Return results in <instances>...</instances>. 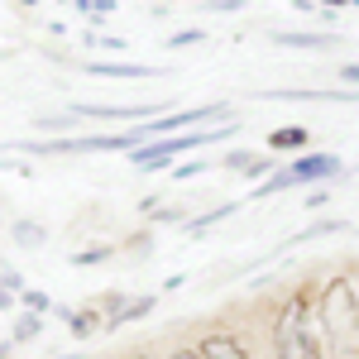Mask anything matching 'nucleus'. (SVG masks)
<instances>
[{
  "label": "nucleus",
  "instance_id": "nucleus-6",
  "mask_svg": "<svg viewBox=\"0 0 359 359\" xmlns=\"http://www.w3.org/2000/svg\"><path fill=\"white\" fill-rule=\"evenodd\" d=\"M196 355L201 359H249L245 355V345H240V340H235V335H206V340H201V345H196Z\"/></svg>",
  "mask_w": 359,
  "mask_h": 359
},
{
  "label": "nucleus",
  "instance_id": "nucleus-2",
  "mask_svg": "<svg viewBox=\"0 0 359 359\" xmlns=\"http://www.w3.org/2000/svg\"><path fill=\"white\" fill-rule=\"evenodd\" d=\"M273 359H326V355H321V340H316L311 326H306V292L287 297V306L278 311Z\"/></svg>",
  "mask_w": 359,
  "mask_h": 359
},
{
  "label": "nucleus",
  "instance_id": "nucleus-19",
  "mask_svg": "<svg viewBox=\"0 0 359 359\" xmlns=\"http://www.w3.org/2000/svg\"><path fill=\"white\" fill-rule=\"evenodd\" d=\"M187 43H201V29H187V34H172L168 48H187Z\"/></svg>",
  "mask_w": 359,
  "mask_h": 359
},
{
  "label": "nucleus",
  "instance_id": "nucleus-24",
  "mask_svg": "<svg viewBox=\"0 0 359 359\" xmlns=\"http://www.w3.org/2000/svg\"><path fill=\"white\" fill-rule=\"evenodd\" d=\"M172 359H201V355H196V350H177Z\"/></svg>",
  "mask_w": 359,
  "mask_h": 359
},
{
  "label": "nucleus",
  "instance_id": "nucleus-8",
  "mask_svg": "<svg viewBox=\"0 0 359 359\" xmlns=\"http://www.w3.org/2000/svg\"><path fill=\"white\" fill-rule=\"evenodd\" d=\"M149 311H154V297H135V302H120V306L111 311V321H106V326H111V331H120V326H130V321L149 316Z\"/></svg>",
  "mask_w": 359,
  "mask_h": 359
},
{
  "label": "nucleus",
  "instance_id": "nucleus-13",
  "mask_svg": "<svg viewBox=\"0 0 359 359\" xmlns=\"http://www.w3.org/2000/svg\"><path fill=\"white\" fill-rule=\"evenodd\" d=\"M67 331H72L77 340H82V335H91V331H96V316H91V311H67Z\"/></svg>",
  "mask_w": 359,
  "mask_h": 359
},
{
  "label": "nucleus",
  "instance_id": "nucleus-10",
  "mask_svg": "<svg viewBox=\"0 0 359 359\" xmlns=\"http://www.w3.org/2000/svg\"><path fill=\"white\" fill-rule=\"evenodd\" d=\"M306 135L311 130H302V125H283L269 135V149H306Z\"/></svg>",
  "mask_w": 359,
  "mask_h": 359
},
{
  "label": "nucleus",
  "instance_id": "nucleus-23",
  "mask_svg": "<svg viewBox=\"0 0 359 359\" xmlns=\"http://www.w3.org/2000/svg\"><path fill=\"white\" fill-rule=\"evenodd\" d=\"M345 82H359V62H350V67H345Z\"/></svg>",
  "mask_w": 359,
  "mask_h": 359
},
{
  "label": "nucleus",
  "instance_id": "nucleus-18",
  "mask_svg": "<svg viewBox=\"0 0 359 359\" xmlns=\"http://www.w3.org/2000/svg\"><path fill=\"white\" fill-rule=\"evenodd\" d=\"M249 163H254V154H245V149H235V154H225V168H235V172H245Z\"/></svg>",
  "mask_w": 359,
  "mask_h": 359
},
{
  "label": "nucleus",
  "instance_id": "nucleus-1",
  "mask_svg": "<svg viewBox=\"0 0 359 359\" xmlns=\"http://www.w3.org/2000/svg\"><path fill=\"white\" fill-rule=\"evenodd\" d=\"M321 340L326 359H359V292L350 278H331L321 287Z\"/></svg>",
  "mask_w": 359,
  "mask_h": 359
},
{
  "label": "nucleus",
  "instance_id": "nucleus-21",
  "mask_svg": "<svg viewBox=\"0 0 359 359\" xmlns=\"http://www.w3.org/2000/svg\"><path fill=\"white\" fill-rule=\"evenodd\" d=\"M0 283H5V292H20V287H25V283H20V273H15V269H0Z\"/></svg>",
  "mask_w": 359,
  "mask_h": 359
},
{
  "label": "nucleus",
  "instance_id": "nucleus-22",
  "mask_svg": "<svg viewBox=\"0 0 359 359\" xmlns=\"http://www.w3.org/2000/svg\"><path fill=\"white\" fill-rule=\"evenodd\" d=\"M211 5H216V10H240L245 0H211Z\"/></svg>",
  "mask_w": 359,
  "mask_h": 359
},
{
  "label": "nucleus",
  "instance_id": "nucleus-25",
  "mask_svg": "<svg viewBox=\"0 0 359 359\" xmlns=\"http://www.w3.org/2000/svg\"><path fill=\"white\" fill-rule=\"evenodd\" d=\"M0 306H10V292H5V287H0Z\"/></svg>",
  "mask_w": 359,
  "mask_h": 359
},
{
  "label": "nucleus",
  "instance_id": "nucleus-11",
  "mask_svg": "<svg viewBox=\"0 0 359 359\" xmlns=\"http://www.w3.org/2000/svg\"><path fill=\"white\" fill-rule=\"evenodd\" d=\"M15 240H20L25 249H39L43 240H48V230H43V225H34V221H20V225H15Z\"/></svg>",
  "mask_w": 359,
  "mask_h": 359
},
{
  "label": "nucleus",
  "instance_id": "nucleus-17",
  "mask_svg": "<svg viewBox=\"0 0 359 359\" xmlns=\"http://www.w3.org/2000/svg\"><path fill=\"white\" fill-rule=\"evenodd\" d=\"M39 331H43V321H39V311H34V316H25V321H20L15 340H29V335H39Z\"/></svg>",
  "mask_w": 359,
  "mask_h": 359
},
{
  "label": "nucleus",
  "instance_id": "nucleus-12",
  "mask_svg": "<svg viewBox=\"0 0 359 359\" xmlns=\"http://www.w3.org/2000/svg\"><path fill=\"white\" fill-rule=\"evenodd\" d=\"M225 216H235V201H230V206H216V211H206V216H196V221H187V230L201 235V230H211V225L225 221Z\"/></svg>",
  "mask_w": 359,
  "mask_h": 359
},
{
  "label": "nucleus",
  "instance_id": "nucleus-9",
  "mask_svg": "<svg viewBox=\"0 0 359 359\" xmlns=\"http://www.w3.org/2000/svg\"><path fill=\"white\" fill-rule=\"evenodd\" d=\"M278 48H331L335 34H273Z\"/></svg>",
  "mask_w": 359,
  "mask_h": 359
},
{
  "label": "nucleus",
  "instance_id": "nucleus-7",
  "mask_svg": "<svg viewBox=\"0 0 359 359\" xmlns=\"http://www.w3.org/2000/svg\"><path fill=\"white\" fill-rule=\"evenodd\" d=\"M86 72H96V77H120V82H144V77H154L144 62H86Z\"/></svg>",
  "mask_w": 359,
  "mask_h": 359
},
{
  "label": "nucleus",
  "instance_id": "nucleus-27",
  "mask_svg": "<svg viewBox=\"0 0 359 359\" xmlns=\"http://www.w3.org/2000/svg\"><path fill=\"white\" fill-rule=\"evenodd\" d=\"M57 359H77V355H57Z\"/></svg>",
  "mask_w": 359,
  "mask_h": 359
},
{
  "label": "nucleus",
  "instance_id": "nucleus-4",
  "mask_svg": "<svg viewBox=\"0 0 359 359\" xmlns=\"http://www.w3.org/2000/svg\"><path fill=\"white\" fill-rule=\"evenodd\" d=\"M335 172H340V158H335V154H302V158H292L287 168L269 172V177L259 182V196L287 192V187H306V182H326Z\"/></svg>",
  "mask_w": 359,
  "mask_h": 359
},
{
  "label": "nucleus",
  "instance_id": "nucleus-16",
  "mask_svg": "<svg viewBox=\"0 0 359 359\" xmlns=\"http://www.w3.org/2000/svg\"><path fill=\"white\" fill-rule=\"evenodd\" d=\"M101 259H111V245H101V249H82V254H72V264H101Z\"/></svg>",
  "mask_w": 359,
  "mask_h": 359
},
{
  "label": "nucleus",
  "instance_id": "nucleus-29",
  "mask_svg": "<svg viewBox=\"0 0 359 359\" xmlns=\"http://www.w3.org/2000/svg\"><path fill=\"white\" fill-rule=\"evenodd\" d=\"M20 5H34V0H20Z\"/></svg>",
  "mask_w": 359,
  "mask_h": 359
},
{
  "label": "nucleus",
  "instance_id": "nucleus-20",
  "mask_svg": "<svg viewBox=\"0 0 359 359\" xmlns=\"http://www.w3.org/2000/svg\"><path fill=\"white\" fill-rule=\"evenodd\" d=\"M201 168H206V163H196V158H192V163L172 168V177H177V182H187V177H196V172H201Z\"/></svg>",
  "mask_w": 359,
  "mask_h": 359
},
{
  "label": "nucleus",
  "instance_id": "nucleus-14",
  "mask_svg": "<svg viewBox=\"0 0 359 359\" xmlns=\"http://www.w3.org/2000/svg\"><path fill=\"white\" fill-rule=\"evenodd\" d=\"M335 230H340V221H321V225H311L306 235H297L292 245H306V240H316V235H335Z\"/></svg>",
  "mask_w": 359,
  "mask_h": 359
},
{
  "label": "nucleus",
  "instance_id": "nucleus-26",
  "mask_svg": "<svg viewBox=\"0 0 359 359\" xmlns=\"http://www.w3.org/2000/svg\"><path fill=\"white\" fill-rule=\"evenodd\" d=\"M0 359H10V350H5V345H0Z\"/></svg>",
  "mask_w": 359,
  "mask_h": 359
},
{
  "label": "nucleus",
  "instance_id": "nucleus-28",
  "mask_svg": "<svg viewBox=\"0 0 359 359\" xmlns=\"http://www.w3.org/2000/svg\"><path fill=\"white\" fill-rule=\"evenodd\" d=\"M130 359H149V355H130Z\"/></svg>",
  "mask_w": 359,
  "mask_h": 359
},
{
  "label": "nucleus",
  "instance_id": "nucleus-5",
  "mask_svg": "<svg viewBox=\"0 0 359 359\" xmlns=\"http://www.w3.org/2000/svg\"><path fill=\"white\" fill-rule=\"evenodd\" d=\"M158 111H149V106H77L72 120H154Z\"/></svg>",
  "mask_w": 359,
  "mask_h": 359
},
{
  "label": "nucleus",
  "instance_id": "nucleus-3",
  "mask_svg": "<svg viewBox=\"0 0 359 359\" xmlns=\"http://www.w3.org/2000/svg\"><path fill=\"white\" fill-rule=\"evenodd\" d=\"M230 135V125H216V130H192V135H163V139H149V144H139L130 149V163L135 168H168L177 154H187V149H201V144H216V139Z\"/></svg>",
  "mask_w": 359,
  "mask_h": 359
},
{
  "label": "nucleus",
  "instance_id": "nucleus-15",
  "mask_svg": "<svg viewBox=\"0 0 359 359\" xmlns=\"http://www.w3.org/2000/svg\"><path fill=\"white\" fill-rule=\"evenodd\" d=\"M20 302H25L29 311H48V297H43V292H34V287H20Z\"/></svg>",
  "mask_w": 359,
  "mask_h": 359
}]
</instances>
